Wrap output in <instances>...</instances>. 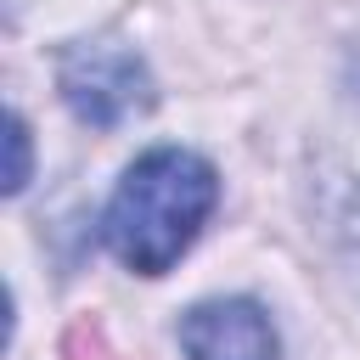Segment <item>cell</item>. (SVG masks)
Returning <instances> with one entry per match:
<instances>
[{"label":"cell","instance_id":"6da1fadb","mask_svg":"<svg viewBox=\"0 0 360 360\" xmlns=\"http://www.w3.org/2000/svg\"><path fill=\"white\" fill-rule=\"evenodd\" d=\"M219 202L214 169L186 146H158L129 163L107 202V242L135 276H163Z\"/></svg>","mask_w":360,"mask_h":360},{"label":"cell","instance_id":"7a4b0ae2","mask_svg":"<svg viewBox=\"0 0 360 360\" xmlns=\"http://www.w3.org/2000/svg\"><path fill=\"white\" fill-rule=\"evenodd\" d=\"M62 96L84 124L118 129L124 118L152 107V79H146V62L124 45H79L62 62Z\"/></svg>","mask_w":360,"mask_h":360},{"label":"cell","instance_id":"3957f363","mask_svg":"<svg viewBox=\"0 0 360 360\" xmlns=\"http://www.w3.org/2000/svg\"><path fill=\"white\" fill-rule=\"evenodd\" d=\"M186 360H281L276 326L253 298H208L180 315Z\"/></svg>","mask_w":360,"mask_h":360},{"label":"cell","instance_id":"277c9868","mask_svg":"<svg viewBox=\"0 0 360 360\" xmlns=\"http://www.w3.org/2000/svg\"><path fill=\"white\" fill-rule=\"evenodd\" d=\"M6 135H11V169H6V191H22V180H28V129H22V118L11 112V124H6Z\"/></svg>","mask_w":360,"mask_h":360}]
</instances>
